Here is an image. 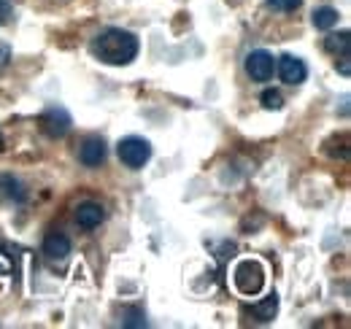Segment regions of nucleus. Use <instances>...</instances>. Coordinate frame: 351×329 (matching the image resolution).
<instances>
[{
    "mask_svg": "<svg viewBox=\"0 0 351 329\" xmlns=\"http://www.w3.org/2000/svg\"><path fill=\"white\" fill-rule=\"evenodd\" d=\"M89 49L106 65H130L135 60V54H138V38L128 30L108 27L100 36H95Z\"/></svg>",
    "mask_w": 351,
    "mask_h": 329,
    "instance_id": "obj_1",
    "label": "nucleus"
},
{
    "mask_svg": "<svg viewBox=\"0 0 351 329\" xmlns=\"http://www.w3.org/2000/svg\"><path fill=\"white\" fill-rule=\"evenodd\" d=\"M232 281H235V287H238L241 294L254 297L265 287V267L257 259H243V262H238V267L232 273Z\"/></svg>",
    "mask_w": 351,
    "mask_h": 329,
    "instance_id": "obj_2",
    "label": "nucleus"
},
{
    "mask_svg": "<svg viewBox=\"0 0 351 329\" xmlns=\"http://www.w3.org/2000/svg\"><path fill=\"white\" fill-rule=\"evenodd\" d=\"M117 154H119V160L132 167V170H138V167H143V164L149 162V157H152V143L149 141H143V138H125V141H119V146H117Z\"/></svg>",
    "mask_w": 351,
    "mask_h": 329,
    "instance_id": "obj_3",
    "label": "nucleus"
},
{
    "mask_svg": "<svg viewBox=\"0 0 351 329\" xmlns=\"http://www.w3.org/2000/svg\"><path fill=\"white\" fill-rule=\"evenodd\" d=\"M71 114L65 111V108H60V106H51V108H46L44 117H41V130H44L49 138H62V135H68V130H71Z\"/></svg>",
    "mask_w": 351,
    "mask_h": 329,
    "instance_id": "obj_4",
    "label": "nucleus"
},
{
    "mask_svg": "<svg viewBox=\"0 0 351 329\" xmlns=\"http://www.w3.org/2000/svg\"><path fill=\"white\" fill-rule=\"evenodd\" d=\"M246 71H249V76L254 82H270L273 79V71H276V60H273L270 51L257 49V51H252L246 57Z\"/></svg>",
    "mask_w": 351,
    "mask_h": 329,
    "instance_id": "obj_5",
    "label": "nucleus"
},
{
    "mask_svg": "<svg viewBox=\"0 0 351 329\" xmlns=\"http://www.w3.org/2000/svg\"><path fill=\"white\" fill-rule=\"evenodd\" d=\"M278 76H281V82H287V84H303L306 82V76H308V68H306V62L300 60V57H295V54H284L281 60H278Z\"/></svg>",
    "mask_w": 351,
    "mask_h": 329,
    "instance_id": "obj_6",
    "label": "nucleus"
},
{
    "mask_svg": "<svg viewBox=\"0 0 351 329\" xmlns=\"http://www.w3.org/2000/svg\"><path fill=\"white\" fill-rule=\"evenodd\" d=\"M79 160H82V164H87V167L103 164L106 162V143H103L100 138L84 141V146H82V151H79Z\"/></svg>",
    "mask_w": 351,
    "mask_h": 329,
    "instance_id": "obj_7",
    "label": "nucleus"
},
{
    "mask_svg": "<svg viewBox=\"0 0 351 329\" xmlns=\"http://www.w3.org/2000/svg\"><path fill=\"white\" fill-rule=\"evenodd\" d=\"M103 219H106V210H103V206H97V203H84V206H79V210H76V221L84 230L100 227Z\"/></svg>",
    "mask_w": 351,
    "mask_h": 329,
    "instance_id": "obj_8",
    "label": "nucleus"
},
{
    "mask_svg": "<svg viewBox=\"0 0 351 329\" xmlns=\"http://www.w3.org/2000/svg\"><path fill=\"white\" fill-rule=\"evenodd\" d=\"M44 254L49 259H65L71 254V241L62 232H51L44 241Z\"/></svg>",
    "mask_w": 351,
    "mask_h": 329,
    "instance_id": "obj_9",
    "label": "nucleus"
},
{
    "mask_svg": "<svg viewBox=\"0 0 351 329\" xmlns=\"http://www.w3.org/2000/svg\"><path fill=\"white\" fill-rule=\"evenodd\" d=\"M349 46H351V36L343 30V33H332L324 38V49L330 54H341V57H349Z\"/></svg>",
    "mask_w": 351,
    "mask_h": 329,
    "instance_id": "obj_10",
    "label": "nucleus"
},
{
    "mask_svg": "<svg viewBox=\"0 0 351 329\" xmlns=\"http://www.w3.org/2000/svg\"><path fill=\"white\" fill-rule=\"evenodd\" d=\"M338 19H341V14H338L335 8H330V5L313 11V27H316V30H330V27L338 25Z\"/></svg>",
    "mask_w": 351,
    "mask_h": 329,
    "instance_id": "obj_11",
    "label": "nucleus"
},
{
    "mask_svg": "<svg viewBox=\"0 0 351 329\" xmlns=\"http://www.w3.org/2000/svg\"><path fill=\"white\" fill-rule=\"evenodd\" d=\"M0 195H5L8 200H16V203H22L27 197V192L22 189V184L14 175H0Z\"/></svg>",
    "mask_w": 351,
    "mask_h": 329,
    "instance_id": "obj_12",
    "label": "nucleus"
},
{
    "mask_svg": "<svg viewBox=\"0 0 351 329\" xmlns=\"http://www.w3.org/2000/svg\"><path fill=\"white\" fill-rule=\"evenodd\" d=\"M276 310H278V297L276 294H270V297H265L263 302L252 305V313H254L257 321H270L276 316Z\"/></svg>",
    "mask_w": 351,
    "mask_h": 329,
    "instance_id": "obj_13",
    "label": "nucleus"
},
{
    "mask_svg": "<svg viewBox=\"0 0 351 329\" xmlns=\"http://www.w3.org/2000/svg\"><path fill=\"white\" fill-rule=\"evenodd\" d=\"M263 106L267 108V111H278V108L284 106L281 92H278V89H265V92H263Z\"/></svg>",
    "mask_w": 351,
    "mask_h": 329,
    "instance_id": "obj_14",
    "label": "nucleus"
},
{
    "mask_svg": "<svg viewBox=\"0 0 351 329\" xmlns=\"http://www.w3.org/2000/svg\"><path fill=\"white\" fill-rule=\"evenodd\" d=\"M265 5L273 11H298L303 5V0H267Z\"/></svg>",
    "mask_w": 351,
    "mask_h": 329,
    "instance_id": "obj_15",
    "label": "nucleus"
},
{
    "mask_svg": "<svg viewBox=\"0 0 351 329\" xmlns=\"http://www.w3.org/2000/svg\"><path fill=\"white\" fill-rule=\"evenodd\" d=\"M8 60H11V49L5 43H0V71L8 65Z\"/></svg>",
    "mask_w": 351,
    "mask_h": 329,
    "instance_id": "obj_16",
    "label": "nucleus"
},
{
    "mask_svg": "<svg viewBox=\"0 0 351 329\" xmlns=\"http://www.w3.org/2000/svg\"><path fill=\"white\" fill-rule=\"evenodd\" d=\"M8 14H11V3L8 0H0V25L8 19Z\"/></svg>",
    "mask_w": 351,
    "mask_h": 329,
    "instance_id": "obj_17",
    "label": "nucleus"
},
{
    "mask_svg": "<svg viewBox=\"0 0 351 329\" xmlns=\"http://www.w3.org/2000/svg\"><path fill=\"white\" fill-rule=\"evenodd\" d=\"M349 71H351L349 57H343V62H341V73H343V76H349Z\"/></svg>",
    "mask_w": 351,
    "mask_h": 329,
    "instance_id": "obj_18",
    "label": "nucleus"
},
{
    "mask_svg": "<svg viewBox=\"0 0 351 329\" xmlns=\"http://www.w3.org/2000/svg\"><path fill=\"white\" fill-rule=\"evenodd\" d=\"M0 149H3V138H0Z\"/></svg>",
    "mask_w": 351,
    "mask_h": 329,
    "instance_id": "obj_19",
    "label": "nucleus"
}]
</instances>
